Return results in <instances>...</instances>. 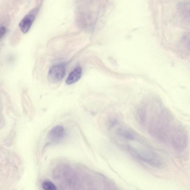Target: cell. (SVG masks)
Masks as SVG:
<instances>
[{
  "label": "cell",
  "instance_id": "6da1fadb",
  "mask_svg": "<svg viewBox=\"0 0 190 190\" xmlns=\"http://www.w3.org/2000/svg\"><path fill=\"white\" fill-rule=\"evenodd\" d=\"M108 133L118 146L137 159L154 168L165 166L163 157L145 138L122 121L112 118L108 124Z\"/></svg>",
  "mask_w": 190,
  "mask_h": 190
},
{
  "label": "cell",
  "instance_id": "7a4b0ae2",
  "mask_svg": "<svg viewBox=\"0 0 190 190\" xmlns=\"http://www.w3.org/2000/svg\"><path fill=\"white\" fill-rule=\"evenodd\" d=\"M137 120L141 128L158 142L178 153L186 150L189 141L188 130L171 115L149 116L141 111Z\"/></svg>",
  "mask_w": 190,
  "mask_h": 190
},
{
  "label": "cell",
  "instance_id": "3957f363",
  "mask_svg": "<svg viewBox=\"0 0 190 190\" xmlns=\"http://www.w3.org/2000/svg\"><path fill=\"white\" fill-rule=\"evenodd\" d=\"M66 72L65 64L61 63L52 66L48 73V79L50 82L55 83L63 79Z\"/></svg>",
  "mask_w": 190,
  "mask_h": 190
},
{
  "label": "cell",
  "instance_id": "277c9868",
  "mask_svg": "<svg viewBox=\"0 0 190 190\" xmlns=\"http://www.w3.org/2000/svg\"><path fill=\"white\" fill-rule=\"evenodd\" d=\"M38 12V8L32 10L24 17L19 24L21 30L23 33H26L30 29Z\"/></svg>",
  "mask_w": 190,
  "mask_h": 190
},
{
  "label": "cell",
  "instance_id": "5b68a950",
  "mask_svg": "<svg viewBox=\"0 0 190 190\" xmlns=\"http://www.w3.org/2000/svg\"><path fill=\"white\" fill-rule=\"evenodd\" d=\"M65 134L64 127L61 125H57L53 128L48 133V141L50 143L58 142L62 139Z\"/></svg>",
  "mask_w": 190,
  "mask_h": 190
},
{
  "label": "cell",
  "instance_id": "8992f818",
  "mask_svg": "<svg viewBox=\"0 0 190 190\" xmlns=\"http://www.w3.org/2000/svg\"><path fill=\"white\" fill-rule=\"evenodd\" d=\"M82 74V69L80 67L76 68L71 72L66 80V83L68 85L75 83L80 79Z\"/></svg>",
  "mask_w": 190,
  "mask_h": 190
},
{
  "label": "cell",
  "instance_id": "52a82bcc",
  "mask_svg": "<svg viewBox=\"0 0 190 190\" xmlns=\"http://www.w3.org/2000/svg\"><path fill=\"white\" fill-rule=\"evenodd\" d=\"M42 188L46 190H55L57 189L55 185L50 181H44L42 184Z\"/></svg>",
  "mask_w": 190,
  "mask_h": 190
},
{
  "label": "cell",
  "instance_id": "ba28073f",
  "mask_svg": "<svg viewBox=\"0 0 190 190\" xmlns=\"http://www.w3.org/2000/svg\"><path fill=\"white\" fill-rule=\"evenodd\" d=\"M6 32V28L5 27H1L0 29V38H2L3 36L5 35Z\"/></svg>",
  "mask_w": 190,
  "mask_h": 190
}]
</instances>
